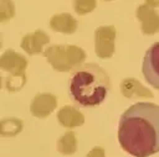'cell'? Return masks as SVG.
<instances>
[{
	"label": "cell",
	"mask_w": 159,
	"mask_h": 157,
	"mask_svg": "<svg viewBox=\"0 0 159 157\" xmlns=\"http://www.w3.org/2000/svg\"><path fill=\"white\" fill-rule=\"evenodd\" d=\"M50 43V37L42 30H36L22 37L21 48L30 56L40 54L43 52V47Z\"/></svg>",
	"instance_id": "9c48e42d"
},
{
	"label": "cell",
	"mask_w": 159,
	"mask_h": 157,
	"mask_svg": "<svg viewBox=\"0 0 159 157\" xmlns=\"http://www.w3.org/2000/svg\"><path fill=\"white\" fill-rule=\"evenodd\" d=\"M46 61L56 72L68 73L83 66L86 52L75 45H52L43 51Z\"/></svg>",
	"instance_id": "3957f363"
},
{
	"label": "cell",
	"mask_w": 159,
	"mask_h": 157,
	"mask_svg": "<svg viewBox=\"0 0 159 157\" xmlns=\"http://www.w3.org/2000/svg\"><path fill=\"white\" fill-rule=\"evenodd\" d=\"M24 129L22 120L17 117H5L0 121V135L2 137H14Z\"/></svg>",
	"instance_id": "5bb4252c"
},
{
	"label": "cell",
	"mask_w": 159,
	"mask_h": 157,
	"mask_svg": "<svg viewBox=\"0 0 159 157\" xmlns=\"http://www.w3.org/2000/svg\"><path fill=\"white\" fill-rule=\"evenodd\" d=\"M116 27L112 25L99 26L94 31V52L101 59H108L114 54Z\"/></svg>",
	"instance_id": "277c9868"
},
{
	"label": "cell",
	"mask_w": 159,
	"mask_h": 157,
	"mask_svg": "<svg viewBox=\"0 0 159 157\" xmlns=\"http://www.w3.org/2000/svg\"><path fill=\"white\" fill-rule=\"evenodd\" d=\"M50 27L56 32H61L65 35H72L76 32V30L78 27V22L71 14L61 12V14H56L51 17Z\"/></svg>",
	"instance_id": "7c38bea8"
},
{
	"label": "cell",
	"mask_w": 159,
	"mask_h": 157,
	"mask_svg": "<svg viewBox=\"0 0 159 157\" xmlns=\"http://www.w3.org/2000/svg\"><path fill=\"white\" fill-rule=\"evenodd\" d=\"M86 157H106V152L103 147L96 146L92 150H89V152L86 155Z\"/></svg>",
	"instance_id": "ac0fdd59"
},
{
	"label": "cell",
	"mask_w": 159,
	"mask_h": 157,
	"mask_svg": "<svg viewBox=\"0 0 159 157\" xmlns=\"http://www.w3.org/2000/svg\"><path fill=\"white\" fill-rule=\"evenodd\" d=\"M137 19L140 21L142 32L144 35H154L159 31V14L154 7L143 4L137 7Z\"/></svg>",
	"instance_id": "ba28073f"
},
{
	"label": "cell",
	"mask_w": 159,
	"mask_h": 157,
	"mask_svg": "<svg viewBox=\"0 0 159 157\" xmlns=\"http://www.w3.org/2000/svg\"><path fill=\"white\" fill-rule=\"evenodd\" d=\"M142 72L149 85L159 90V42L153 43L147 49L143 58Z\"/></svg>",
	"instance_id": "5b68a950"
},
{
	"label": "cell",
	"mask_w": 159,
	"mask_h": 157,
	"mask_svg": "<svg viewBox=\"0 0 159 157\" xmlns=\"http://www.w3.org/2000/svg\"><path fill=\"white\" fill-rule=\"evenodd\" d=\"M145 4L152 6V7H158L159 6V0H145Z\"/></svg>",
	"instance_id": "d6986e66"
},
{
	"label": "cell",
	"mask_w": 159,
	"mask_h": 157,
	"mask_svg": "<svg viewBox=\"0 0 159 157\" xmlns=\"http://www.w3.org/2000/svg\"><path fill=\"white\" fill-rule=\"evenodd\" d=\"M0 68L12 77L26 75L25 70L27 68V59L21 53L9 48L0 57Z\"/></svg>",
	"instance_id": "8992f818"
},
{
	"label": "cell",
	"mask_w": 159,
	"mask_h": 157,
	"mask_svg": "<svg viewBox=\"0 0 159 157\" xmlns=\"http://www.w3.org/2000/svg\"><path fill=\"white\" fill-rule=\"evenodd\" d=\"M15 15V5L11 0H1L0 1V21L5 22Z\"/></svg>",
	"instance_id": "e0dca14e"
},
{
	"label": "cell",
	"mask_w": 159,
	"mask_h": 157,
	"mask_svg": "<svg viewBox=\"0 0 159 157\" xmlns=\"http://www.w3.org/2000/svg\"><path fill=\"white\" fill-rule=\"evenodd\" d=\"M106 1H112V0H106Z\"/></svg>",
	"instance_id": "ffe728a7"
},
{
	"label": "cell",
	"mask_w": 159,
	"mask_h": 157,
	"mask_svg": "<svg viewBox=\"0 0 159 157\" xmlns=\"http://www.w3.org/2000/svg\"><path fill=\"white\" fill-rule=\"evenodd\" d=\"M57 106V99L51 93H39L30 104V111L35 117H47Z\"/></svg>",
	"instance_id": "52a82bcc"
},
{
	"label": "cell",
	"mask_w": 159,
	"mask_h": 157,
	"mask_svg": "<svg viewBox=\"0 0 159 157\" xmlns=\"http://www.w3.org/2000/svg\"><path fill=\"white\" fill-rule=\"evenodd\" d=\"M57 121L66 129H73L84 124V115L71 105H65L57 111Z\"/></svg>",
	"instance_id": "30bf717a"
},
{
	"label": "cell",
	"mask_w": 159,
	"mask_h": 157,
	"mask_svg": "<svg viewBox=\"0 0 159 157\" xmlns=\"http://www.w3.org/2000/svg\"><path fill=\"white\" fill-rule=\"evenodd\" d=\"M96 6H97L96 0H75V2H73L75 11L78 15L89 14L96 9Z\"/></svg>",
	"instance_id": "2e32d148"
},
{
	"label": "cell",
	"mask_w": 159,
	"mask_h": 157,
	"mask_svg": "<svg viewBox=\"0 0 159 157\" xmlns=\"http://www.w3.org/2000/svg\"><path fill=\"white\" fill-rule=\"evenodd\" d=\"M111 88L112 80L106 69L96 63H87L72 74L68 94L77 105L91 108L102 104Z\"/></svg>",
	"instance_id": "7a4b0ae2"
},
{
	"label": "cell",
	"mask_w": 159,
	"mask_h": 157,
	"mask_svg": "<svg viewBox=\"0 0 159 157\" xmlns=\"http://www.w3.org/2000/svg\"><path fill=\"white\" fill-rule=\"evenodd\" d=\"M57 151L63 156H71L77 151V137L73 131L65 132L57 140Z\"/></svg>",
	"instance_id": "4fadbf2b"
},
{
	"label": "cell",
	"mask_w": 159,
	"mask_h": 157,
	"mask_svg": "<svg viewBox=\"0 0 159 157\" xmlns=\"http://www.w3.org/2000/svg\"><path fill=\"white\" fill-rule=\"evenodd\" d=\"M2 83H4V87L9 91H19V90L22 89V87L26 83V75H21V77L9 75V77L4 78Z\"/></svg>",
	"instance_id": "9a60e30c"
},
{
	"label": "cell",
	"mask_w": 159,
	"mask_h": 157,
	"mask_svg": "<svg viewBox=\"0 0 159 157\" xmlns=\"http://www.w3.org/2000/svg\"><path fill=\"white\" fill-rule=\"evenodd\" d=\"M120 93L123 96L132 99V98H153L154 94L144 87L139 80L133 77L124 78L120 83Z\"/></svg>",
	"instance_id": "8fae6325"
},
{
	"label": "cell",
	"mask_w": 159,
	"mask_h": 157,
	"mask_svg": "<svg viewBox=\"0 0 159 157\" xmlns=\"http://www.w3.org/2000/svg\"><path fill=\"white\" fill-rule=\"evenodd\" d=\"M123 151L133 157H149L159 152V105L137 103L120 116L117 132Z\"/></svg>",
	"instance_id": "6da1fadb"
}]
</instances>
